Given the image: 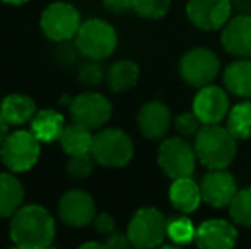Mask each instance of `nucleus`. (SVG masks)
<instances>
[{
  "instance_id": "obj_25",
  "label": "nucleus",
  "mask_w": 251,
  "mask_h": 249,
  "mask_svg": "<svg viewBox=\"0 0 251 249\" xmlns=\"http://www.w3.org/2000/svg\"><path fill=\"white\" fill-rule=\"evenodd\" d=\"M227 130L236 140H246L251 136V103L243 101L232 106L227 113Z\"/></svg>"
},
{
  "instance_id": "obj_9",
  "label": "nucleus",
  "mask_w": 251,
  "mask_h": 249,
  "mask_svg": "<svg viewBox=\"0 0 251 249\" xmlns=\"http://www.w3.org/2000/svg\"><path fill=\"white\" fill-rule=\"evenodd\" d=\"M80 14L67 2H55L41 14V29L53 41H67L77 34L80 27Z\"/></svg>"
},
{
  "instance_id": "obj_18",
  "label": "nucleus",
  "mask_w": 251,
  "mask_h": 249,
  "mask_svg": "<svg viewBox=\"0 0 251 249\" xmlns=\"http://www.w3.org/2000/svg\"><path fill=\"white\" fill-rule=\"evenodd\" d=\"M169 202L178 212L193 213L203 202L200 184H197L190 176L173 180L171 186H169Z\"/></svg>"
},
{
  "instance_id": "obj_3",
  "label": "nucleus",
  "mask_w": 251,
  "mask_h": 249,
  "mask_svg": "<svg viewBox=\"0 0 251 249\" xmlns=\"http://www.w3.org/2000/svg\"><path fill=\"white\" fill-rule=\"evenodd\" d=\"M118 38L111 24L101 19H91L80 24L75 34L77 50L91 60L108 58L115 51Z\"/></svg>"
},
{
  "instance_id": "obj_12",
  "label": "nucleus",
  "mask_w": 251,
  "mask_h": 249,
  "mask_svg": "<svg viewBox=\"0 0 251 249\" xmlns=\"http://www.w3.org/2000/svg\"><path fill=\"white\" fill-rule=\"evenodd\" d=\"M60 219L70 227H86L96 217V205L89 193L82 189H70L58 203Z\"/></svg>"
},
{
  "instance_id": "obj_13",
  "label": "nucleus",
  "mask_w": 251,
  "mask_h": 249,
  "mask_svg": "<svg viewBox=\"0 0 251 249\" xmlns=\"http://www.w3.org/2000/svg\"><path fill=\"white\" fill-rule=\"evenodd\" d=\"M193 111L203 125L221 123L229 113V97L222 87L208 86L200 87L193 99Z\"/></svg>"
},
{
  "instance_id": "obj_29",
  "label": "nucleus",
  "mask_w": 251,
  "mask_h": 249,
  "mask_svg": "<svg viewBox=\"0 0 251 249\" xmlns=\"http://www.w3.org/2000/svg\"><path fill=\"white\" fill-rule=\"evenodd\" d=\"M201 120L195 114V111H186V113H181L176 116L175 120V128L176 132L179 133L185 138H192V136H197L199 132L201 130Z\"/></svg>"
},
{
  "instance_id": "obj_17",
  "label": "nucleus",
  "mask_w": 251,
  "mask_h": 249,
  "mask_svg": "<svg viewBox=\"0 0 251 249\" xmlns=\"http://www.w3.org/2000/svg\"><path fill=\"white\" fill-rule=\"evenodd\" d=\"M238 241V230L231 222L222 219L205 220L197 227L195 243L203 249H229Z\"/></svg>"
},
{
  "instance_id": "obj_1",
  "label": "nucleus",
  "mask_w": 251,
  "mask_h": 249,
  "mask_svg": "<svg viewBox=\"0 0 251 249\" xmlns=\"http://www.w3.org/2000/svg\"><path fill=\"white\" fill-rule=\"evenodd\" d=\"M10 239L24 249L48 248L55 239V220L45 206H21L12 215Z\"/></svg>"
},
{
  "instance_id": "obj_23",
  "label": "nucleus",
  "mask_w": 251,
  "mask_h": 249,
  "mask_svg": "<svg viewBox=\"0 0 251 249\" xmlns=\"http://www.w3.org/2000/svg\"><path fill=\"white\" fill-rule=\"evenodd\" d=\"M63 116L53 110L38 111L31 121V132L40 142H53L58 140L63 132Z\"/></svg>"
},
{
  "instance_id": "obj_26",
  "label": "nucleus",
  "mask_w": 251,
  "mask_h": 249,
  "mask_svg": "<svg viewBox=\"0 0 251 249\" xmlns=\"http://www.w3.org/2000/svg\"><path fill=\"white\" fill-rule=\"evenodd\" d=\"M229 213L236 226L251 227V188H245L236 193L229 205Z\"/></svg>"
},
{
  "instance_id": "obj_32",
  "label": "nucleus",
  "mask_w": 251,
  "mask_h": 249,
  "mask_svg": "<svg viewBox=\"0 0 251 249\" xmlns=\"http://www.w3.org/2000/svg\"><path fill=\"white\" fill-rule=\"evenodd\" d=\"M93 224H94V229H96L98 234L109 236L111 232H115V219H113L109 213H100V215H96L93 220Z\"/></svg>"
},
{
  "instance_id": "obj_10",
  "label": "nucleus",
  "mask_w": 251,
  "mask_h": 249,
  "mask_svg": "<svg viewBox=\"0 0 251 249\" xmlns=\"http://www.w3.org/2000/svg\"><path fill=\"white\" fill-rule=\"evenodd\" d=\"M113 106L100 92H84L70 101V116L74 123L87 126L91 130L101 128L108 123Z\"/></svg>"
},
{
  "instance_id": "obj_27",
  "label": "nucleus",
  "mask_w": 251,
  "mask_h": 249,
  "mask_svg": "<svg viewBox=\"0 0 251 249\" xmlns=\"http://www.w3.org/2000/svg\"><path fill=\"white\" fill-rule=\"evenodd\" d=\"M197 227L193 222L186 217H175V219L168 220V237L175 244H190L195 241Z\"/></svg>"
},
{
  "instance_id": "obj_38",
  "label": "nucleus",
  "mask_w": 251,
  "mask_h": 249,
  "mask_svg": "<svg viewBox=\"0 0 251 249\" xmlns=\"http://www.w3.org/2000/svg\"><path fill=\"white\" fill-rule=\"evenodd\" d=\"M82 248H104V244H101V243H86V244H82Z\"/></svg>"
},
{
  "instance_id": "obj_4",
  "label": "nucleus",
  "mask_w": 251,
  "mask_h": 249,
  "mask_svg": "<svg viewBox=\"0 0 251 249\" xmlns=\"http://www.w3.org/2000/svg\"><path fill=\"white\" fill-rule=\"evenodd\" d=\"M126 236L130 244L139 249L157 248L168 237V220L154 206L140 208L130 220Z\"/></svg>"
},
{
  "instance_id": "obj_11",
  "label": "nucleus",
  "mask_w": 251,
  "mask_h": 249,
  "mask_svg": "<svg viewBox=\"0 0 251 249\" xmlns=\"http://www.w3.org/2000/svg\"><path fill=\"white\" fill-rule=\"evenodd\" d=\"M231 0H188L186 16L201 31H217L231 19Z\"/></svg>"
},
{
  "instance_id": "obj_30",
  "label": "nucleus",
  "mask_w": 251,
  "mask_h": 249,
  "mask_svg": "<svg viewBox=\"0 0 251 249\" xmlns=\"http://www.w3.org/2000/svg\"><path fill=\"white\" fill-rule=\"evenodd\" d=\"M94 159L93 154H82V156H70V160H69V166H67V173L74 178H87L93 174L94 171Z\"/></svg>"
},
{
  "instance_id": "obj_19",
  "label": "nucleus",
  "mask_w": 251,
  "mask_h": 249,
  "mask_svg": "<svg viewBox=\"0 0 251 249\" xmlns=\"http://www.w3.org/2000/svg\"><path fill=\"white\" fill-rule=\"evenodd\" d=\"M0 114L9 125H23L33 120L36 114V104L31 97L23 94H10L0 103Z\"/></svg>"
},
{
  "instance_id": "obj_7",
  "label": "nucleus",
  "mask_w": 251,
  "mask_h": 249,
  "mask_svg": "<svg viewBox=\"0 0 251 249\" xmlns=\"http://www.w3.org/2000/svg\"><path fill=\"white\" fill-rule=\"evenodd\" d=\"M157 162L162 173L171 180L192 176L197 164L195 145L179 136L164 140L159 147Z\"/></svg>"
},
{
  "instance_id": "obj_20",
  "label": "nucleus",
  "mask_w": 251,
  "mask_h": 249,
  "mask_svg": "<svg viewBox=\"0 0 251 249\" xmlns=\"http://www.w3.org/2000/svg\"><path fill=\"white\" fill-rule=\"evenodd\" d=\"M224 86L238 97H251V60L241 58L224 70Z\"/></svg>"
},
{
  "instance_id": "obj_37",
  "label": "nucleus",
  "mask_w": 251,
  "mask_h": 249,
  "mask_svg": "<svg viewBox=\"0 0 251 249\" xmlns=\"http://www.w3.org/2000/svg\"><path fill=\"white\" fill-rule=\"evenodd\" d=\"M5 3H10V5H21V3H26L27 0H2Z\"/></svg>"
},
{
  "instance_id": "obj_5",
  "label": "nucleus",
  "mask_w": 251,
  "mask_h": 249,
  "mask_svg": "<svg viewBox=\"0 0 251 249\" xmlns=\"http://www.w3.org/2000/svg\"><path fill=\"white\" fill-rule=\"evenodd\" d=\"M91 154L104 167H123L133 157V142L122 130L106 128L94 135Z\"/></svg>"
},
{
  "instance_id": "obj_16",
  "label": "nucleus",
  "mask_w": 251,
  "mask_h": 249,
  "mask_svg": "<svg viewBox=\"0 0 251 249\" xmlns=\"http://www.w3.org/2000/svg\"><path fill=\"white\" fill-rule=\"evenodd\" d=\"M137 125L147 140H162L171 128V111L161 101H149L139 110Z\"/></svg>"
},
{
  "instance_id": "obj_2",
  "label": "nucleus",
  "mask_w": 251,
  "mask_h": 249,
  "mask_svg": "<svg viewBox=\"0 0 251 249\" xmlns=\"http://www.w3.org/2000/svg\"><path fill=\"white\" fill-rule=\"evenodd\" d=\"M197 159L210 169H227L238 152L236 138L231 132L219 123L203 125L195 136Z\"/></svg>"
},
{
  "instance_id": "obj_24",
  "label": "nucleus",
  "mask_w": 251,
  "mask_h": 249,
  "mask_svg": "<svg viewBox=\"0 0 251 249\" xmlns=\"http://www.w3.org/2000/svg\"><path fill=\"white\" fill-rule=\"evenodd\" d=\"M139 65L132 60H120L108 70V86L113 92H125L135 87L139 80Z\"/></svg>"
},
{
  "instance_id": "obj_8",
  "label": "nucleus",
  "mask_w": 251,
  "mask_h": 249,
  "mask_svg": "<svg viewBox=\"0 0 251 249\" xmlns=\"http://www.w3.org/2000/svg\"><path fill=\"white\" fill-rule=\"evenodd\" d=\"M221 72V62L212 50L203 46L188 50L179 60V75L188 86L205 87L217 79Z\"/></svg>"
},
{
  "instance_id": "obj_36",
  "label": "nucleus",
  "mask_w": 251,
  "mask_h": 249,
  "mask_svg": "<svg viewBox=\"0 0 251 249\" xmlns=\"http://www.w3.org/2000/svg\"><path fill=\"white\" fill-rule=\"evenodd\" d=\"M7 121L3 120V116L2 114H0V145H2V142L3 140H5V136L9 135V133H7Z\"/></svg>"
},
{
  "instance_id": "obj_15",
  "label": "nucleus",
  "mask_w": 251,
  "mask_h": 249,
  "mask_svg": "<svg viewBox=\"0 0 251 249\" xmlns=\"http://www.w3.org/2000/svg\"><path fill=\"white\" fill-rule=\"evenodd\" d=\"M222 46L238 58H251V14H239L226 23L221 34Z\"/></svg>"
},
{
  "instance_id": "obj_34",
  "label": "nucleus",
  "mask_w": 251,
  "mask_h": 249,
  "mask_svg": "<svg viewBox=\"0 0 251 249\" xmlns=\"http://www.w3.org/2000/svg\"><path fill=\"white\" fill-rule=\"evenodd\" d=\"M133 0H102L104 3V9H108L113 14H123L126 10L132 9Z\"/></svg>"
},
{
  "instance_id": "obj_31",
  "label": "nucleus",
  "mask_w": 251,
  "mask_h": 249,
  "mask_svg": "<svg viewBox=\"0 0 251 249\" xmlns=\"http://www.w3.org/2000/svg\"><path fill=\"white\" fill-rule=\"evenodd\" d=\"M96 60L86 63V65L80 67L79 70V80L82 84H87V86H98V84L102 80V68L98 63H94Z\"/></svg>"
},
{
  "instance_id": "obj_33",
  "label": "nucleus",
  "mask_w": 251,
  "mask_h": 249,
  "mask_svg": "<svg viewBox=\"0 0 251 249\" xmlns=\"http://www.w3.org/2000/svg\"><path fill=\"white\" fill-rule=\"evenodd\" d=\"M102 244L106 249H125L126 246H130V239L128 236H123L120 232H111L108 236V241Z\"/></svg>"
},
{
  "instance_id": "obj_6",
  "label": "nucleus",
  "mask_w": 251,
  "mask_h": 249,
  "mask_svg": "<svg viewBox=\"0 0 251 249\" xmlns=\"http://www.w3.org/2000/svg\"><path fill=\"white\" fill-rule=\"evenodd\" d=\"M0 157L14 173L29 171L40 159V140L33 132L24 130L9 133L0 145Z\"/></svg>"
},
{
  "instance_id": "obj_14",
  "label": "nucleus",
  "mask_w": 251,
  "mask_h": 249,
  "mask_svg": "<svg viewBox=\"0 0 251 249\" xmlns=\"http://www.w3.org/2000/svg\"><path fill=\"white\" fill-rule=\"evenodd\" d=\"M201 200L208 203L214 208L229 206L234 200L238 186L232 174L226 169H210V173L205 174L200 183Z\"/></svg>"
},
{
  "instance_id": "obj_22",
  "label": "nucleus",
  "mask_w": 251,
  "mask_h": 249,
  "mask_svg": "<svg viewBox=\"0 0 251 249\" xmlns=\"http://www.w3.org/2000/svg\"><path fill=\"white\" fill-rule=\"evenodd\" d=\"M58 140L62 149L69 156H82V154H89L93 150L94 136L91 133V128L79 123H74L67 126V128H63Z\"/></svg>"
},
{
  "instance_id": "obj_35",
  "label": "nucleus",
  "mask_w": 251,
  "mask_h": 249,
  "mask_svg": "<svg viewBox=\"0 0 251 249\" xmlns=\"http://www.w3.org/2000/svg\"><path fill=\"white\" fill-rule=\"evenodd\" d=\"M232 9H238L241 14H251V0H231Z\"/></svg>"
},
{
  "instance_id": "obj_21",
  "label": "nucleus",
  "mask_w": 251,
  "mask_h": 249,
  "mask_svg": "<svg viewBox=\"0 0 251 249\" xmlns=\"http://www.w3.org/2000/svg\"><path fill=\"white\" fill-rule=\"evenodd\" d=\"M24 188L16 176L0 173V217H10L23 206Z\"/></svg>"
},
{
  "instance_id": "obj_28",
  "label": "nucleus",
  "mask_w": 251,
  "mask_h": 249,
  "mask_svg": "<svg viewBox=\"0 0 251 249\" xmlns=\"http://www.w3.org/2000/svg\"><path fill=\"white\" fill-rule=\"evenodd\" d=\"M171 0H133L132 9L144 19H161L168 14Z\"/></svg>"
}]
</instances>
